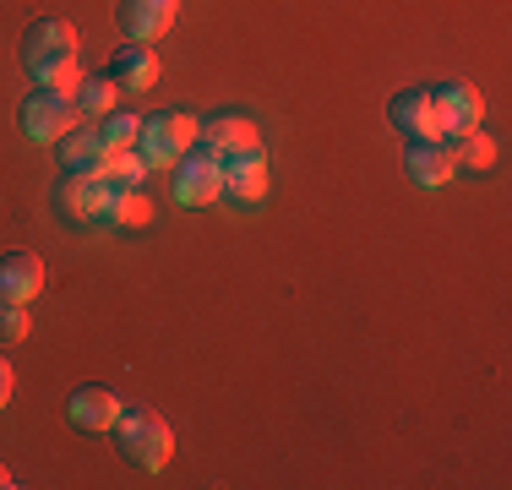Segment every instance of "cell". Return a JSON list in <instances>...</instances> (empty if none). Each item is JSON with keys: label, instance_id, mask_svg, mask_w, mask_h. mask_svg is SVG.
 I'll list each match as a JSON object with an SVG mask.
<instances>
[{"label": "cell", "instance_id": "1", "mask_svg": "<svg viewBox=\"0 0 512 490\" xmlns=\"http://www.w3.org/2000/svg\"><path fill=\"white\" fill-rule=\"evenodd\" d=\"M22 66L39 88L50 93H77V28L60 17H39L28 33H22Z\"/></svg>", "mask_w": 512, "mask_h": 490}, {"label": "cell", "instance_id": "2", "mask_svg": "<svg viewBox=\"0 0 512 490\" xmlns=\"http://www.w3.org/2000/svg\"><path fill=\"white\" fill-rule=\"evenodd\" d=\"M197 115H186V109H164V115H148L142 120V131H137V153H142V164H153V169H169L180 153H191L197 147Z\"/></svg>", "mask_w": 512, "mask_h": 490}, {"label": "cell", "instance_id": "3", "mask_svg": "<svg viewBox=\"0 0 512 490\" xmlns=\"http://www.w3.org/2000/svg\"><path fill=\"white\" fill-rule=\"evenodd\" d=\"M115 431H120V436H115L120 452H126L137 469H164V463H169V447H175V436H169L164 414H153V409H120Z\"/></svg>", "mask_w": 512, "mask_h": 490}, {"label": "cell", "instance_id": "4", "mask_svg": "<svg viewBox=\"0 0 512 490\" xmlns=\"http://www.w3.org/2000/svg\"><path fill=\"white\" fill-rule=\"evenodd\" d=\"M175 202H186V207H207V202H218V191H224V158L213 153V147H191V153H180L175 164Z\"/></svg>", "mask_w": 512, "mask_h": 490}, {"label": "cell", "instance_id": "5", "mask_svg": "<svg viewBox=\"0 0 512 490\" xmlns=\"http://www.w3.org/2000/svg\"><path fill=\"white\" fill-rule=\"evenodd\" d=\"M425 98H431V131H436V137L469 131V126H480V115H485V98H480V88H469V82L425 88Z\"/></svg>", "mask_w": 512, "mask_h": 490}, {"label": "cell", "instance_id": "6", "mask_svg": "<svg viewBox=\"0 0 512 490\" xmlns=\"http://www.w3.org/2000/svg\"><path fill=\"white\" fill-rule=\"evenodd\" d=\"M104 196L109 186L99 175H60L50 186V207L66 224H88V218H104Z\"/></svg>", "mask_w": 512, "mask_h": 490}, {"label": "cell", "instance_id": "7", "mask_svg": "<svg viewBox=\"0 0 512 490\" xmlns=\"http://www.w3.org/2000/svg\"><path fill=\"white\" fill-rule=\"evenodd\" d=\"M71 126H77V104H71L66 93L39 88L28 104H22V131H28L33 142H60Z\"/></svg>", "mask_w": 512, "mask_h": 490}, {"label": "cell", "instance_id": "8", "mask_svg": "<svg viewBox=\"0 0 512 490\" xmlns=\"http://www.w3.org/2000/svg\"><path fill=\"white\" fill-rule=\"evenodd\" d=\"M175 11H180V0H120L115 22H120V33H126L131 44H153V39L169 33Z\"/></svg>", "mask_w": 512, "mask_h": 490}, {"label": "cell", "instance_id": "9", "mask_svg": "<svg viewBox=\"0 0 512 490\" xmlns=\"http://www.w3.org/2000/svg\"><path fill=\"white\" fill-rule=\"evenodd\" d=\"M404 169H409L414 186H425V191L447 186V180L458 175V164H453V153H447V142H442V137H409Z\"/></svg>", "mask_w": 512, "mask_h": 490}, {"label": "cell", "instance_id": "10", "mask_svg": "<svg viewBox=\"0 0 512 490\" xmlns=\"http://www.w3.org/2000/svg\"><path fill=\"white\" fill-rule=\"evenodd\" d=\"M66 420L77 425V431H115V420H120V398L109 387H77L66 398Z\"/></svg>", "mask_w": 512, "mask_h": 490}, {"label": "cell", "instance_id": "11", "mask_svg": "<svg viewBox=\"0 0 512 490\" xmlns=\"http://www.w3.org/2000/svg\"><path fill=\"white\" fill-rule=\"evenodd\" d=\"M55 153H60V169L66 175H99V164L109 158V147H104V131L99 126H71L66 137L55 142Z\"/></svg>", "mask_w": 512, "mask_h": 490}, {"label": "cell", "instance_id": "12", "mask_svg": "<svg viewBox=\"0 0 512 490\" xmlns=\"http://www.w3.org/2000/svg\"><path fill=\"white\" fill-rule=\"evenodd\" d=\"M197 142H207L218 158H229V153H262V131H256V120H246V115L207 120V126L197 131Z\"/></svg>", "mask_w": 512, "mask_h": 490}, {"label": "cell", "instance_id": "13", "mask_svg": "<svg viewBox=\"0 0 512 490\" xmlns=\"http://www.w3.org/2000/svg\"><path fill=\"white\" fill-rule=\"evenodd\" d=\"M109 82H115L120 93H148L158 82V55L148 44H120L115 60H109Z\"/></svg>", "mask_w": 512, "mask_h": 490}, {"label": "cell", "instance_id": "14", "mask_svg": "<svg viewBox=\"0 0 512 490\" xmlns=\"http://www.w3.org/2000/svg\"><path fill=\"white\" fill-rule=\"evenodd\" d=\"M33 294H44V262L33 251H11L0 256V300L28 305Z\"/></svg>", "mask_w": 512, "mask_h": 490}, {"label": "cell", "instance_id": "15", "mask_svg": "<svg viewBox=\"0 0 512 490\" xmlns=\"http://www.w3.org/2000/svg\"><path fill=\"white\" fill-rule=\"evenodd\" d=\"M224 191L235 196V202H262V196H267L262 153H229L224 158Z\"/></svg>", "mask_w": 512, "mask_h": 490}, {"label": "cell", "instance_id": "16", "mask_svg": "<svg viewBox=\"0 0 512 490\" xmlns=\"http://www.w3.org/2000/svg\"><path fill=\"white\" fill-rule=\"evenodd\" d=\"M387 120H393V131H404V137H436L425 88H404V93H398L393 104H387Z\"/></svg>", "mask_w": 512, "mask_h": 490}, {"label": "cell", "instance_id": "17", "mask_svg": "<svg viewBox=\"0 0 512 490\" xmlns=\"http://www.w3.org/2000/svg\"><path fill=\"white\" fill-rule=\"evenodd\" d=\"M442 142H447V153H453V164H458V169H474V175H480V169H491V164H496V142L485 137L480 126L453 131V137H442Z\"/></svg>", "mask_w": 512, "mask_h": 490}, {"label": "cell", "instance_id": "18", "mask_svg": "<svg viewBox=\"0 0 512 490\" xmlns=\"http://www.w3.org/2000/svg\"><path fill=\"white\" fill-rule=\"evenodd\" d=\"M104 218L120 229H148L153 224V202L142 191H109L104 196Z\"/></svg>", "mask_w": 512, "mask_h": 490}, {"label": "cell", "instance_id": "19", "mask_svg": "<svg viewBox=\"0 0 512 490\" xmlns=\"http://www.w3.org/2000/svg\"><path fill=\"white\" fill-rule=\"evenodd\" d=\"M142 175H148V164H142V153H109L99 164V180L109 191H142Z\"/></svg>", "mask_w": 512, "mask_h": 490}, {"label": "cell", "instance_id": "20", "mask_svg": "<svg viewBox=\"0 0 512 490\" xmlns=\"http://www.w3.org/2000/svg\"><path fill=\"white\" fill-rule=\"evenodd\" d=\"M115 82L109 77H88V82H77V93H71V104H77V115H88V120H99L109 115V104H115Z\"/></svg>", "mask_w": 512, "mask_h": 490}, {"label": "cell", "instance_id": "21", "mask_svg": "<svg viewBox=\"0 0 512 490\" xmlns=\"http://www.w3.org/2000/svg\"><path fill=\"white\" fill-rule=\"evenodd\" d=\"M104 147L109 153H131V147H137V131H142V115H126V109H120V115H104Z\"/></svg>", "mask_w": 512, "mask_h": 490}, {"label": "cell", "instance_id": "22", "mask_svg": "<svg viewBox=\"0 0 512 490\" xmlns=\"http://www.w3.org/2000/svg\"><path fill=\"white\" fill-rule=\"evenodd\" d=\"M28 305H17V300H6L0 305V343H22L28 338Z\"/></svg>", "mask_w": 512, "mask_h": 490}, {"label": "cell", "instance_id": "23", "mask_svg": "<svg viewBox=\"0 0 512 490\" xmlns=\"http://www.w3.org/2000/svg\"><path fill=\"white\" fill-rule=\"evenodd\" d=\"M11 403V365H6V354H0V409Z\"/></svg>", "mask_w": 512, "mask_h": 490}, {"label": "cell", "instance_id": "24", "mask_svg": "<svg viewBox=\"0 0 512 490\" xmlns=\"http://www.w3.org/2000/svg\"><path fill=\"white\" fill-rule=\"evenodd\" d=\"M11 485H17V480H11V469L0 463V490H11Z\"/></svg>", "mask_w": 512, "mask_h": 490}]
</instances>
